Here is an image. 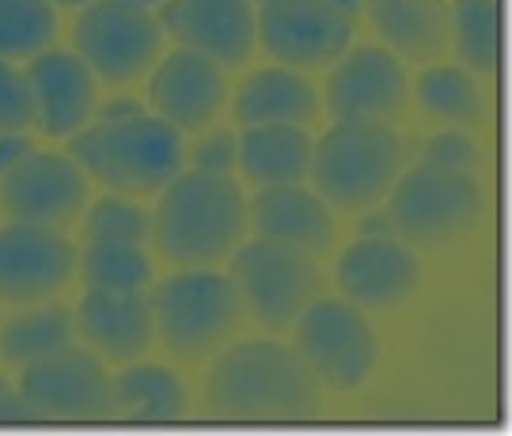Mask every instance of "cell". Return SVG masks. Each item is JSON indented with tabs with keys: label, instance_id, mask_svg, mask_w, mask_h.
Wrapping results in <instances>:
<instances>
[{
	"label": "cell",
	"instance_id": "cell-3",
	"mask_svg": "<svg viewBox=\"0 0 512 436\" xmlns=\"http://www.w3.org/2000/svg\"><path fill=\"white\" fill-rule=\"evenodd\" d=\"M69 141V156L80 171L126 198L160 194L186 167L183 133L148 110L126 122H88Z\"/></svg>",
	"mask_w": 512,
	"mask_h": 436
},
{
	"label": "cell",
	"instance_id": "cell-15",
	"mask_svg": "<svg viewBox=\"0 0 512 436\" xmlns=\"http://www.w3.org/2000/svg\"><path fill=\"white\" fill-rule=\"evenodd\" d=\"M228 103V76L213 57L198 50H171L148 73V107L179 133H202Z\"/></svg>",
	"mask_w": 512,
	"mask_h": 436
},
{
	"label": "cell",
	"instance_id": "cell-31",
	"mask_svg": "<svg viewBox=\"0 0 512 436\" xmlns=\"http://www.w3.org/2000/svg\"><path fill=\"white\" fill-rule=\"evenodd\" d=\"M421 164L456 171V175H478L482 167V148L467 129H440L421 145Z\"/></svg>",
	"mask_w": 512,
	"mask_h": 436
},
{
	"label": "cell",
	"instance_id": "cell-28",
	"mask_svg": "<svg viewBox=\"0 0 512 436\" xmlns=\"http://www.w3.org/2000/svg\"><path fill=\"white\" fill-rule=\"evenodd\" d=\"M57 12L50 0H0V61H31L50 50Z\"/></svg>",
	"mask_w": 512,
	"mask_h": 436
},
{
	"label": "cell",
	"instance_id": "cell-20",
	"mask_svg": "<svg viewBox=\"0 0 512 436\" xmlns=\"http://www.w3.org/2000/svg\"><path fill=\"white\" fill-rule=\"evenodd\" d=\"M247 224L255 236L304 247L315 258L334 247V209L304 182L258 186L255 198H247Z\"/></svg>",
	"mask_w": 512,
	"mask_h": 436
},
{
	"label": "cell",
	"instance_id": "cell-39",
	"mask_svg": "<svg viewBox=\"0 0 512 436\" xmlns=\"http://www.w3.org/2000/svg\"><path fill=\"white\" fill-rule=\"evenodd\" d=\"M50 4H61V8H84V4H92V0H50Z\"/></svg>",
	"mask_w": 512,
	"mask_h": 436
},
{
	"label": "cell",
	"instance_id": "cell-25",
	"mask_svg": "<svg viewBox=\"0 0 512 436\" xmlns=\"http://www.w3.org/2000/svg\"><path fill=\"white\" fill-rule=\"evenodd\" d=\"M414 99L440 126L478 129L486 122V91L478 84V76L463 65L429 61L414 80Z\"/></svg>",
	"mask_w": 512,
	"mask_h": 436
},
{
	"label": "cell",
	"instance_id": "cell-10",
	"mask_svg": "<svg viewBox=\"0 0 512 436\" xmlns=\"http://www.w3.org/2000/svg\"><path fill=\"white\" fill-rule=\"evenodd\" d=\"M357 19L330 0H262L255 12V38L277 65L300 73L327 69L353 46Z\"/></svg>",
	"mask_w": 512,
	"mask_h": 436
},
{
	"label": "cell",
	"instance_id": "cell-13",
	"mask_svg": "<svg viewBox=\"0 0 512 436\" xmlns=\"http://www.w3.org/2000/svg\"><path fill=\"white\" fill-rule=\"evenodd\" d=\"M323 107L330 118H372L399 122L410 99V80L403 61L384 46H349L334 65H327Z\"/></svg>",
	"mask_w": 512,
	"mask_h": 436
},
{
	"label": "cell",
	"instance_id": "cell-29",
	"mask_svg": "<svg viewBox=\"0 0 512 436\" xmlns=\"http://www.w3.org/2000/svg\"><path fill=\"white\" fill-rule=\"evenodd\" d=\"M452 46L459 65L475 76H490L497 69V0H456L452 4Z\"/></svg>",
	"mask_w": 512,
	"mask_h": 436
},
{
	"label": "cell",
	"instance_id": "cell-26",
	"mask_svg": "<svg viewBox=\"0 0 512 436\" xmlns=\"http://www.w3.org/2000/svg\"><path fill=\"white\" fill-rule=\"evenodd\" d=\"M76 342V319L65 304L42 300V304H27V311H16L12 319H0V361L23 364L50 357L57 349Z\"/></svg>",
	"mask_w": 512,
	"mask_h": 436
},
{
	"label": "cell",
	"instance_id": "cell-32",
	"mask_svg": "<svg viewBox=\"0 0 512 436\" xmlns=\"http://www.w3.org/2000/svg\"><path fill=\"white\" fill-rule=\"evenodd\" d=\"M35 126L31 84L12 61H0V133H27Z\"/></svg>",
	"mask_w": 512,
	"mask_h": 436
},
{
	"label": "cell",
	"instance_id": "cell-17",
	"mask_svg": "<svg viewBox=\"0 0 512 436\" xmlns=\"http://www.w3.org/2000/svg\"><path fill=\"white\" fill-rule=\"evenodd\" d=\"M160 27L186 50L213 57L220 69H239L255 54V4L251 0H167Z\"/></svg>",
	"mask_w": 512,
	"mask_h": 436
},
{
	"label": "cell",
	"instance_id": "cell-19",
	"mask_svg": "<svg viewBox=\"0 0 512 436\" xmlns=\"http://www.w3.org/2000/svg\"><path fill=\"white\" fill-rule=\"evenodd\" d=\"M76 334L99 361L129 364L141 361L156 342L152 304L145 292L88 289L73 311Z\"/></svg>",
	"mask_w": 512,
	"mask_h": 436
},
{
	"label": "cell",
	"instance_id": "cell-6",
	"mask_svg": "<svg viewBox=\"0 0 512 436\" xmlns=\"http://www.w3.org/2000/svg\"><path fill=\"white\" fill-rule=\"evenodd\" d=\"M228 258V277L243 300V315H251L270 334L293 330L311 300L323 296L319 258L308 255L304 247L255 236L251 243H239Z\"/></svg>",
	"mask_w": 512,
	"mask_h": 436
},
{
	"label": "cell",
	"instance_id": "cell-23",
	"mask_svg": "<svg viewBox=\"0 0 512 436\" xmlns=\"http://www.w3.org/2000/svg\"><path fill=\"white\" fill-rule=\"evenodd\" d=\"M311 133L304 126H243L236 167L255 186L304 182L311 171Z\"/></svg>",
	"mask_w": 512,
	"mask_h": 436
},
{
	"label": "cell",
	"instance_id": "cell-5",
	"mask_svg": "<svg viewBox=\"0 0 512 436\" xmlns=\"http://www.w3.org/2000/svg\"><path fill=\"white\" fill-rule=\"evenodd\" d=\"M148 304L156 338L179 361L213 357L236 338L243 323V300L232 277L213 266H179V273L164 277L152 289Z\"/></svg>",
	"mask_w": 512,
	"mask_h": 436
},
{
	"label": "cell",
	"instance_id": "cell-14",
	"mask_svg": "<svg viewBox=\"0 0 512 436\" xmlns=\"http://www.w3.org/2000/svg\"><path fill=\"white\" fill-rule=\"evenodd\" d=\"M76 277L73 239L42 224H0V300L42 304Z\"/></svg>",
	"mask_w": 512,
	"mask_h": 436
},
{
	"label": "cell",
	"instance_id": "cell-18",
	"mask_svg": "<svg viewBox=\"0 0 512 436\" xmlns=\"http://www.w3.org/2000/svg\"><path fill=\"white\" fill-rule=\"evenodd\" d=\"M23 76L35 99V126L46 137L69 141L92 122V110L99 103V80L76 50L50 46L27 61Z\"/></svg>",
	"mask_w": 512,
	"mask_h": 436
},
{
	"label": "cell",
	"instance_id": "cell-2",
	"mask_svg": "<svg viewBox=\"0 0 512 436\" xmlns=\"http://www.w3.org/2000/svg\"><path fill=\"white\" fill-rule=\"evenodd\" d=\"M247 194L232 175L183 167L152 209V243L175 266H217L247 236Z\"/></svg>",
	"mask_w": 512,
	"mask_h": 436
},
{
	"label": "cell",
	"instance_id": "cell-1",
	"mask_svg": "<svg viewBox=\"0 0 512 436\" xmlns=\"http://www.w3.org/2000/svg\"><path fill=\"white\" fill-rule=\"evenodd\" d=\"M205 406L228 421H308L319 414V380L293 346L270 338L228 342L213 353Z\"/></svg>",
	"mask_w": 512,
	"mask_h": 436
},
{
	"label": "cell",
	"instance_id": "cell-16",
	"mask_svg": "<svg viewBox=\"0 0 512 436\" xmlns=\"http://www.w3.org/2000/svg\"><path fill=\"white\" fill-rule=\"evenodd\" d=\"M334 281L357 308L395 311L418 292L421 258L399 236H357L338 258Z\"/></svg>",
	"mask_w": 512,
	"mask_h": 436
},
{
	"label": "cell",
	"instance_id": "cell-40",
	"mask_svg": "<svg viewBox=\"0 0 512 436\" xmlns=\"http://www.w3.org/2000/svg\"><path fill=\"white\" fill-rule=\"evenodd\" d=\"M129 4H141V8H160V4H167V0H129Z\"/></svg>",
	"mask_w": 512,
	"mask_h": 436
},
{
	"label": "cell",
	"instance_id": "cell-33",
	"mask_svg": "<svg viewBox=\"0 0 512 436\" xmlns=\"http://www.w3.org/2000/svg\"><path fill=\"white\" fill-rule=\"evenodd\" d=\"M236 156H239V133L236 129H202L194 137V145L186 148V160L198 171H209V175H232L236 171Z\"/></svg>",
	"mask_w": 512,
	"mask_h": 436
},
{
	"label": "cell",
	"instance_id": "cell-41",
	"mask_svg": "<svg viewBox=\"0 0 512 436\" xmlns=\"http://www.w3.org/2000/svg\"><path fill=\"white\" fill-rule=\"evenodd\" d=\"M251 4H262V0H251Z\"/></svg>",
	"mask_w": 512,
	"mask_h": 436
},
{
	"label": "cell",
	"instance_id": "cell-22",
	"mask_svg": "<svg viewBox=\"0 0 512 436\" xmlns=\"http://www.w3.org/2000/svg\"><path fill=\"white\" fill-rule=\"evenodd\" d=\"M365 16L399 61H440L452 46L448 0H365Z\"/></svg>",
	"mask_w": 512,
	"mask_h": 436
},
{
	"label": "cell",
	"instance_id": "cell-24",
	"mask_svg": "<svg viewBox=\"0 0 512 436\" xmlns=\"http://www.w3.org/2000/svg\"><path fill=\"white\" fill-rule=\"evenodd\" d=\"M186 414L183 380L164 364L129 361L107 383V418L118 421H179Z\"/></svg>",
	"mask_w": 512,
	"mask_h": 436
},
{
	"label": "cell",
	"instance_id": "cell-30",
	"mask_svg": "<svg viewBox=\"0 0 512 436\" xmlns=\"http://www.w3.org/2000/svg\"><path fill=\"white\" fill-rule=\"evenodd\" d=\"M80 232H84V239H133V243H148V236H152V213L137 198L107 194V198L92 201L84 209Z\"/></svg>",
	"mask_w": 512,
	"mask_h": 436
},
{
	"label": "cell",
	"instance_id": "cell-4",
	"mask_svg": "<svg viewBox=\"0 0 512 436\" xmlns=\"http://www.w3.org/2000/svg\"><path fill=\"white\" fill-rule=\"evenodd\" d=\"M406 145L395 122L334 118V126L311 145V190L330 209L361 213L387 198L403 175Z\"/></svg>",
	"mask_w": 512,
	"mask_h": 436
},
{
	"label": "cell",
	"instance_id": "cell-12",
	"mask_svg": "<svg viewBox=\"0 0 512 436\" xmlns=\"http://www.w3.org/2000/svg\"><path fill=\"white\" fill-rule=\"evenodd\" d=\"M107 368L92 349L65 346L23 364L19 399L35 421H99L107 418Z\"/></svg>",
	"mask_w": 512,
	"mask_h": 436
},
{
	"label": "cell",
	"instance_id": "cell-11",
	"mask_svg": "<svg viewBox=\"0 0 512 436\" xmlns=\"http://www.w3.org/2000/svg\"><path fill=\"white\" fill-rule=\"evenodd\" d=\"M88 175L69 152L35 148L0 179V213L19 224L73 228L88 209Z\"/></svg>",
	"mask_w": 512,
	"mask_h": 436
},
{
	"label": "cell",
	"instance_id": "cell-7",
	"mask_svg": "<svg viewBox=\"0 0 512 436\" xmlns=\"http://www.w3.org/2000/svg\"><path fill=\"white\" fill-rule=\"evenodd\" d=\"M387 217L395 236L410 247H448L475 232L482 217V186L475 175L418 164L403 171L387 190Z\"/></svg>",
	"mask_w": 512,
	"mask_h": 436
},
{
	"label": "cell",
	"instance_id": "cell-38",
	"mask_svg": "<svg viewBox=\"0 0 512 436\" xmlns=\"http://www.w3.org/2000/svg\"><path fill=\"white\" fill-rule=\"evenodd\" d=\"M338 12H346L349 19H361V12H365V0H330Z\"/></svg>",
	"mask_w": 512,
	"mask_h": 436
},
{
	"label": "cell",
	"instance_id": "cell-35",
	"mask_svg": "<svg viewBox=\"0 0 512 436\" xmlns=\"http://www.w3.org/2000/svg\"><path fill=\"white\" fill-rule=\"evenodd\" d=\"M19 421H35L27 410V402L19 399V387L0 376V425H19Z\"/></svg>",
	"mask_w": 512,
	"mask_h": 436
},
{
	"label": "cell",
	"instance_id": "cell-9",
	"mask_svg": "<svg viewBox=\"0 0 512 436\" xmlns=\"http://www.w3.org/2000/svg\"><path fill=\"white\" fill-rule=\"evenodd\" d=\"M293 349L330 391H357L380 361V338L365 308L346 296H319L293 323Z\"/></svg>",
	"mask_w": 512,
	"mask_h": 436
},
{
	"label": "cell",
	"instance_id": "cell-8",
	"mask_svg": "<svg viewBox=\"0 0 512 436\" xmlns=\"http://www.w3.org/2000/svg\"><path fill=\"white\" fill-rule=\"evenodd\" d=\"M73 50L110 88H126L152 73L164 54V27L152 8L129 0H92L80 8L73 27Z\"/></svg>",
	"mask_w": 512,
	"mask_h": 436
},
{
	"label": "cell",
	"instance_id": "cell-21",
	"mask_svg": "<svg viewBox=\"0 0 512 436\" xmlns=\"http://www.w3.org/2000/svg\"><path fill=\"white\" fill-rule=\"evenodd\" d=\"M319 88L300 69L262 65L243 76L232 99L236 126H304L319 118Z\"/></svg>",
	"mask_w": 512,
	"mask_h": 436
},
{
	"label": "cell",
	"instance_id": "cell-36",
	"mask_svg": "<svg viewBox=\"0 0 512 436\" xmlns=\"http://www.w3.org/2000/svg\"><path fill=\"white\" fill-rule=\"evenodd\" d=\"M35 152V141L27 133H0V179L12 171V167Z\"/></svg>",
	"mask_w": 512,
	"mask_h": 436
},
{
	"label": "cell",
	"instance_id": "cell-34",
	"mask_svg": "<svg viewBox=\"0 0 512 436\" xmlns=\"http://www.w3.org/2000/svg\"><path fill=\"white\" fill-rule=\"evenodd\" d=\"M145 114V103L137 95H110V99H99L92 110V122H126V118H137Z\"/></svg>",
	"mask_w": 512,
	"mask_h": 436
},
{
	"label": "cell",
	"instance_id": "cell-37",
	"mask_svg": "<svg viewBox=\"0 0 512 436\" xmlns=\"http://www.w3.org/2000/svg\"><path fill=\"white\" fill-rule=\"evenodd\" d=\"M357 236H395L387 209H384V213H380V209L365 213V217H361V224H357Z\"/></svg>",
	"mask_w": 512,
	"mask_h": 436
},
{
	"label": "cell",
	"instance_id": "cell-27",
	"mask_svg": "<svg viewBox=\"0 0 512 436\" xmlns=\"http://www.w3.org/2000/svg\"><path fill=\"white\" fill-rule=\"evenodd\" d=\"M76 270L84 289L145 292L152 285V258L145 243L133 239H88L76 255Z\"/></svg>",
	"mask_w": 512,
	"mask_h": 436
}]
</instances>
